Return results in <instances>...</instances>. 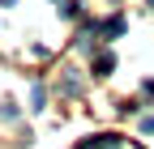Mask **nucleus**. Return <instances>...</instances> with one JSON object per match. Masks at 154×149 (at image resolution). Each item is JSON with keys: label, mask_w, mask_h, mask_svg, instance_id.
Segmentation results:
<instances>
[{"label": "nucleus", "mask_w": 154, "mask_h": 149, "mask_svg": "<svg viewBox=\"0 0 154 149\" xmlns=\"http://www.w3.org/2000/svg\"><path fill=\"white\" fill-rule=\"evenodd\" d=\"M82 149H120V136H94V141H86Z\"/></svg>", "instance_id": "1"}, {"label": "nucleus", "mask_w": 154, "mask_h": 149, "mask_svg": "<svg viewBox=\"0 0 154 149\" xmlns=\"http://www.w3.org/2000/svg\"><path fill=\"white\" fill-rule=\"evenodd\" d=\"M103 34H124V17H111V22H103Z\"/></svg>", "instance_id": "2"}, {"label": "nucleus", "mask_w": 154, "mask_h": 149, "mask_svg": "<svg viewBox=\"0 0 154 149\" xmlns=\"http://www.w3.org/2000/svg\"><path fill=\"white\" fill-rule=\"evenodd\" d=\"M30 102H34V111H43V102H47V94H43V85H34V89H30Z\"/></svg>", "instance_id": "3"}, {"label": "nucleus", "mask_w": 154, "mask_h": 149, "mask_svg": "<svg viewBox=\"0 0 154 149\" xmlns=\"http://www.w3.org/2000/svg\"><path fill=\"white\" fill-rule=\"evenodd\" d=\"M94 68H99V72H103V77H107V72L116 68V60H111V55H99V60H94Z\"/></svg>", "instance_id": "4"}, {"label": "nucleus", "mask_w": 154, "mask_h": 149, "mask_svg": "<svg viewBox=\"0 0 154 149\" xmlns=\"http://www.w3.org/2000/svg\"><path fill=\"white\" fill-rule=\"evenodd\" d=\"M141 132H154V115H146V119H141Z\"/></svg>", "instance_id": "5"}, {"label": "nucleus", "mask_w": 154, "mask_h": 149, "mask_svg": "<svg viewBox=\"0 0 154 149\" xmlns=\"http://www.w3.org/2000/svg\"><path fill=\"white\" fill-rule=\"evenodd\" d=\"M5 4H13V0H5Z\"/></svg>", "instance_id": "6"}]
</instances>
